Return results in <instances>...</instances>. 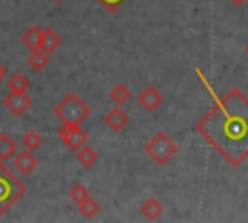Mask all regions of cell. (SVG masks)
Listing matches in <instances>:
<instances>
[{
    "label": "cell",
    "instance_id": "cell-20",
    "mask_svg": "<svg viewBox=\"0 0 248 223\" xmlns=\"http://www.w3.org/2000/svg\"><path fill=\"white\" fill-rule=\"evenodd\" d=\"M68 196H70V200L78 206V204H81L83 200H87L89 198V190L83 186V184H79V182H76L72 188H70V192H68Z\"/></svg>",
    "mask_w": 248,
    "mask_h": 223
},
{
    "label": "cell",
    "instance_id": "cell-10",
    "mask_svg": "<svg viewBox=\"0 0 248 223\" xmlns=\"http://www.w3.org/2000/svg\"><path fill=\"white\" fill-rule=\"evenodd\" d=\"M60 43H62L60 35H58L54 29L46 27V29L41 31V37H39V50H43L45 54H52V52L60 47Z\"/></svg>",
    "mask_w": 248,
    "mask_h": 223
},
{
    "label": "cell",
    "instance_id": "cell-1",
    "mask_svg": "<svg viewBox=\"0 0 248 223\" xmlns=\"http://www.w3.org/2000/svg\"><path fill=\"white\" fill-rule=\"evenodd\" d=\"M196 76L215 101L213 109L196 124V132L231 167H240L248 159V97L238 87L219 97L200 68H196Z\"/></svg>",
    "mask_w": 248,
    "mask_h": 223
},
{
    "label": "cell",
    "instance_id": "cell-4",
    "mask_svg": "<svg viewBox=\"0 0 248 223\" xmlns=\"http://www.w3.org/2000/svg\"><path fill=\"white\" fill-rule=\"evenodd\" d=\"M147 157L157 163V165H167L178 151V145L165 134V132H157L145 145H143Z\"/></svg>",
    "mask_w": 248,
    "mask_h": 223
},
{
    "label": "cell",
    "instance_id": "cell-24",
    "mask_svg": "<svg viewBox=\"0 0 248 223\" xmlns=\"http://www.w3.org/2000/svg\"><path fill=\"white\" fill-rule=\"evenodd\" d=\"M244 50H246V54H248V43H246V47H244Z\"/></svg>",
    "mask_w": 248,
    "mask_h": 223
},
{
    "label": "cell",
    "instance_id": "cell-16",
    "mask_svg": "<svg viewBox=\"0 0 248 223\" xmlns=\"http://www.w3.org/2000/svg\"><path fill=\"white\" fill-rule=\"evenodd\" d=\"M130 99H132V91H130L124 83H116V85L110 89V101H112L114 105L122 107V105H126Z\"/></svg>",
    "mask_w": 248,
    "mask_h": 223
},
{
    "label": "cell",
    "instance_id": "cell-19",
    "mask_svg": "<svg viewBox=\"0 0 248 223\" xmlns=\"http://www.w3.org/2000/svg\"><path fill=\"white\" fill-rule=\"evenodd\" d=\"M78 209H79V213H81L85 219H93V217L101 211V206H99V202H95V200L89 196L87 200H83L81 204H78Z\"/></svg>",
    "mask_w": 248,
    "mask_h": 223
},
{
    "label": "cell",
    "instance_id": "cell-14",
    "mask_svg": "<svg viewBox=\"0 0 248 223\" xmlns=\"http://www.w3.org/2000/svg\"><path fill=\"white\" fill-rule=\"evenodd\" d=\"M27 66H29L33 72H43V70L48 66V54H45V52H43V50H39V48L29 50Z\"/></svg>",
    "mask_w": 248,
    "mask_h": 223
},
{
    "label": "cell",
    "instance_id": "cell-11",
    "mask_svg": "<svg viewBox=\"0 0 248 223\" xmlns=\"http://www.w3.org/2000/svg\"><path fill=\"white\" fill-rule=\"evenodd\" d=\"M140 211H141V215H143L145 219H149V221H155V219H159V217L163 215L165 207H163V204H161L157 198H147V200L141 204Z\"/></svg>",
    "mask_w": 248,
    "mask_h": 223
},
{
    "label": "cell",
    "instance_id": "cell-7",
    "mask_svg": "<svg viewBox=\"0 0 248 223\" xmlns=\"http://www.w3.org/2000/svg\"><path fill=\"white\" fill-rule=\"evenodd\" d=\"M163 103H165L163 95H161L159 89H155L153 85H147V87L141 89L140 95H138V105H140L143 111H147V112H155Z\"/></svg>",
    "mask_w": 248,
    "mask_h": 223
},
{
    "label": "cell",
    "instance_id": "cell-17",
    "mask_svg": "<svg viewBox=\"0 0 248 223\" xmlns=\"http://www.w3.org/2000/svg\"><path fill=\"white\" fill-rule=\"evenodd\" d=\"M41 31H43L41 25H33V27H29V29L21 35V43H23L29 50L39 48V37H41Z\"/></svg>",
    "mask_w": 248,
    "mask_h": 223
},
{
    "label": "cell",
    "instance_id": "cell-8",
    "mask_svg": "<svg viewBox=\"0 0 248 223\" xmlns=\"http://www.w3.org/2000/svg\"><path fill=\"white\" fill-rule=\"evenodd\" d=\"M37 165H39V159L29 149H23V151H19V153L14 155V167L21 175H31L37 169Z\"/></svg>",
    "mask_w": 248,
    "mask_h": 223
},
{
    "label": "cell",
    "instance_id": "cell-12",
    "mask_svg": "<svg viewBox=\"0 0 248 223\" xmlns=\"http://www.w3.org/2000/svg\"><path fill=\"white\" fill-rule=\"evenodd\" d=\"M76 159H78V163H79L83 169H91V167L99 161V155H97V151H95L93 147L81 145V147L78 149V153H76Z\"/></svg>",
    "mask_w": 248,
    "mask_h": 223
},
{
    "label": "cell",
    "instance_id": "cell-15",
    "mask_svg": "<svg viewBox=\"0 0 248 223\" xmlns=\"http://www.w3.org/2000/svg\"><path fill=\"white\" fill-rule=\"evenodd\" d=\"M6 87H8V91H27L31 87V81L27 80L25 74L16 72L6 78Z\"/></svg>",
    "mask_w": 248,
    "mask_h": 223
},
{
    "label": "cell",
    "instance_id": "cell-9",
    "mask_svg": "<svg viewBox=\"0 0 248 223\" xmlns=\"http://www.w3.org/2000/svg\"><path fill=\"white\" fill-rule=\"evenodd\" d=\"M105 124H107L112 132H120V130H124V128L130 124V116L116 105L112 111H108V112L105 114Z\"/></svg>",
    "mask_w": 248,
    "mask_h": 223
},
{
    "label": "cell",
    "instance_id": "cell-22",
    "mask_svg": "<svg viewBox=\"0 0 248 223\" xmlns=\"http://www.w3.org/2000/svg\"><path fill=\"white\" fill-rule=\"evenodd\" d=\"M10 74H8V68H6V64H2L0 62V83L2 81H6V78H8Z\"/></svg>",
    "mask_w": 248,
    "mask_h": 223
},
{
    "label": "cell",
    "instance_id": "cell-3",
    "mask_svg": "<svg viewBox=\"0 0 248 223\" xmlns=\"http://www.w3.org/2000/svg\"><path fill=\"white\" fill-rule=\"evenodd\" d=\"M25 194V186L12 171L6 169L4 161H0V215H6L16 202H19Z\"/></svg>",
    "mask_w": 248,
    "mask_h": 223
},
{
    "label": "cell",
    "instance_id": "cell-2",
    "mask_svg": "<svg viewBox=\"0 0 248 223\" xmlns=\"http://www.w3.org/2000/svg\"><path fill=\"white\" fill-rule=\"evenodd\" d=\"M89 112H91L89 105L78 93L64 95L62 101H58L56 107H54V116L62 124H78V126H81L87 120Z\"/></svg>",
    "mask_w": 248,
    "mask_h": 223
},
{
    "label": "cell",
    "instance_id": "cell-21",
    "mask_svg": "<svg viewBox=\"0 0 248 223\" xmlns=\"http://www.w3.org/2000/svg\"><path fill=\"white\" fill-rule=\"evenodd\" d=\"M97 2H101L108 12H116L120 8V4H124L126 0H97Z\"/></svg>",
    "mask_w": 248,
    "mask_h": 223
},
{
    "label": "cell",
    "instance_id": "cell-6",
    "mask_svg": "<svg viewBox=\"0 0 248 223\" xmlns=\"http://www.w3.org/2000/svg\"><path fill=\"white\" fill-rule=\"evenodd\" d=\"M4 107L14 114V116H21L33 103V99L27 95V91H10L4 97Z\"/></svg>",
    "mask_w": 248,
    "mask_h": 223
},
{
    "label": "cell",
    "instance_id": "cell-13",
    "mask_svg": "<svg viewBox=\"0 0 248 223\" xmlns=\"http://www.w3.org/2000/svg\"><path fill=\"white\" fill-rule=\"evenodd\" d=\"M17 151V143L10 134H0V161H8L16 155Z\"/></svg>",
    "mask_w": 248,
    "mask_h": 223
},
{
    "label": "cell",
    "instance_id": "cell-25",
    "mask_svg": "<svg viewBox=\"0 0 248 223\" xmlns=\"http://www.w3.org/2000/svg\"><path fill=\"white\" fill-rule=\"evenodd\" d=\"M54 2H64V0H54Z\"/></svg>",
    "mask_w": 248,
    "mask_h": 223
},
{
    "label": "cell",
    "instance_id": "cell-5",
    "mask_svg": "<svg viewBox=\"0 0 248 223\" xmlns=\"http://www.w3.org/2000/svg\"><path fill=\"white\" fill-rule=\"evenodd\" d=\"M56 134L58 140L72 151H78L81 145L87 143V132L78 124H62Z\"/></svg>",
    "mask_w": 248,
    "mask_h": 223
},
{
    "label": "cell",
    "instance_id": "cell-18",
    "mask_svg": "<svg viewBox=\"0 0 248 223\" xmlns=\"http://www.w3.org/2000/svg\"><path fill=\"white\" fill-rule=\"evenodd\" d=\"M41 143H43V136H41L39 132H35V130H27V132L21 136V145H23L25 149H29V151L39 149Z\"/></svg>",
    "mask_w": 248,
    "mask_h": 223
},
{
    "label": "cell",
    "instance_id": "cell-23",
    "mask_svg": "<svg viewBox=\"0 0 248 223\" xmlns=\"http://www.w3.org/2000/svg\"><path fill=\"white\" fill-rule=\"evenodd\" d=\"M229 2H231L232 6H244V4L248 2V0H229Z\"/></svg>",
    "mask_w": 248,
    "mask_h": 223
}]
</instances>
